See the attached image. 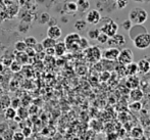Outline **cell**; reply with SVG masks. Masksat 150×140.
<instances>
[{"label":"cell","instance_id":"obj_41","mask_svg":"<svg viewBox=\"0 0 150 140\" xmlns=\"http://www.w3.org/2000/svg\"><path fill=\"white\" fill-rule=\"evenodd\" d=\"M33 48H34V50H35L36 54H37V53H42V52L44 51L43 45H42V43H39V42H38V43L36 44V45L34 46Z\"/></svg>","mask_w":150,"mask_h":140},{"label":"cell","instance_id":"obj_31","mask_svg":"<svg viewBox=\"0 0 150 140\" xmlns=\"http://www.w3.org/2000/svg\"><path fill=\"white\" fill-rule=\"evenodd\" d=\"M99 34H100V30L99 29H91L88 31L87 36H88V38L91 40H96Z\"/></svg>","mask_w":150,"mask_h":140},{"label":"cell","instance_id":"obj_18","mask_svg":"<svg viewBox=\"0 0 150 140\" xmlns=\"http://www.w3.org/2000/svg\"><path fill=\"white\" fill-rule=\"evenodd\" d=\"M126 73L129 76H136L138 72V65L136 63H131L126 65Z\"/></svg>","mask_w":150,"mask_h":140},{"label":"cell","instance_id":"obj_38","mask_svg":"<svg viewBox=\"0 0 150 140\" xmlns=\"http://www.w3.org/2000/svg\"><path fill=\"white\" fill-rule=\"evenodd\" d=\"M132 26H133V24L130 20H125L124 22L122 23V28L127 32H129V30L132 28Z\"/></svg>","mask_w":150,"mask_h":140},{"label":"cell","instance_id":"obj_53","mask_svg":"<svg viewBox=\"0 0 150 140\" xmlns=\"http://www.w3.org/2000/svg\"><path fill=\"white\" fill-rule=\"evenodd\" d=\"M61 1H67V0H61Z\"/></svg>","mask_w":150,"mask_h":140},{"label":"cell","instance_id":"obj_14","mask_svg":"<svg viewBox=\"0 0 150 140\" xmlns=\"http://www.w3.org/2000/svg\"><path fill=\"white\" fill-rule=\"evenodd\" d=\"M67 46H65L64 42L63 41H56V44L54 46V51H55V55L61 56L65 53L67 51Z\"/></svg>","mask_w":150,"mask_h":140},{"label":"cell","instance_id":"obj_32","mask_svg":"<svg viewBox=\"0 0 150 140\" xmlns=\"http://www.w3.org/2000/svg\"><path fill=\"white\" fill-rule=\"evenodd\" d=\"M10 107L14 109H18L20 107H22V99L20 97H13L10 100Z\"/></svg>","mask_w":150,"mask_h":140},{"label":"cell","instance_id":"obj_25","mask_svg":"<svg viewBox=\"0 0 150 140\" xmlns=\"http://www.w3.org/2000/svg\"><path fill=\"white\" fill-rule=\"evenodd\" d=\"M143 135H144V131L140 127H134L132 129V131H131V136L133 138H139V137L143 136Z\"/></svg>","mask_w":150,"mask_h":140},{"label":"cell","instance_id":"obj_44","mask_svg":"<svg viewBox=\"0 0 150 140\" xmlns=\"http://www.w3.org/2000/svg\"><path fill=\"white\" fill-rule=\"evenodd\" d=\"M48 27H53V26H57V20L55 18H50L49 22H48Z\"/></svg>","mask_w":150,"mask_h":140},{"label":"cell","instance_id":"obj_47","mask_svg":"<svg viewBox=\"0 0 150 140\" xmlns=\"http://www.w3.org/2000/svg\"><path fill=\"white\" fill-rule=\"evenodd\" d=\"M4 69H5V68H4L3 63H0V75H2V73L4 72Z\"/></svg>","mask_w":150,"mask_h":140},{"label":"cell","instance_id":"obj_10","mask_svg":"<svg viewBox=\"0 0 150 140\" xmlns=\"http://www.w3.org/2000/svg\"><path fill=\"white\" fill-rule=\"evenodd\" d=\"M120 54V49L115 47H109L106 48L102 52V57L107 60H117V57Z\"/></svg>","mask_w":150,"mask_h":140},{"label":"cell","instance_id":"obj_13","mask_svg":"<svg viewBox=\"0 0 150 140\" xmlns=\"http://www.w3.org/2000/svg\"><path fill=\"white\" fill-rule=\"evenodd\" d=\"M143 96H144V93H143L142 89H140L139 87L132 89L130 92V97L133 101H140L143 98Z\"/></svg>","mask_w":150,"mask_h":140},{"label":"cell","instance_id":"obj_29","mask_svg":"<svg viewBox=\"0 0 150 140\" xmlns=\"http://www.w3.org/2000/svg\"><path fill=\"white\" fill-rule=\"evenodd\" d=\"M24 42L26 43V45L28 46V47H34V46L38 43L37 39H36L34 36H28V37H26L24 39Z\"/></svg>","mask_w":150,"mask_h":140},{"label":"cell","instance_id":"obj_8","mask_svg":"<svg viewBox=\"0 0 150 140\" xmlns=\"http://www.w3.org/2000/svg\"><path fill=\"white\" fill-rule=\"evenodd\" d=\"M147 29L144 25H133L132 28L129 30V38L131 40H134L137 36L141 35V34H144V33H147Z\"/></svg>","mask_w":150,"mask_h":140},{"label":"cell","instance_id":"obj_15","mask_svg":"<svg viewBox=\"0 0 150 140\" xmlns=\"http://www.w3.org/2000/svg\"><path fill=\"white\" fill-rule=\"evenodd\" d=\"M77 6H78V11L80 12H87L90 8V2L88 0H77Z\"/></svg>","mask_w":150,"mask_h":140},{"label":"cell","instance_id":"obj_28","mask_svg":"<svg viewBox=\"0 0 150 140\" xmlns=\"http://www.w3.org/2000/svg\"><path fill=\"white\" fill-rule=\"evenodd\" d=\"M23 69V65H21V63H18V61L13 60L11 63L9 65V70L12 72V73H18V72H21Z\"/></svg>","mask_w":150,"mask_h":140},{"label":"cell","instance_id":"obj_22","mask_svg":"<svg viewBox=\"0 0 150 140\" xmlns=\"http://www.w3.org/2000/svg\"><path fill=\"white\" fill-rule=\"evenodd\" d=\"M139 83H140L139 78H137L136 76H130L128 82H127V85H128L129 88L134 89V88H138Z\"/></svg>","mask_w":150,"mask_h":140},{"label":"cell","instance_id":"obj_37","mask_svg":"<svg viewBox=\"0 0 150 140\" xmlns=\"http://www.w3.org/2000/svg\"><path fill=\"white\" fill-rule=\"evenodd\" d=\"M12 140H26V137L22 133V131H14Z\"/></svg>","mask_w":150,"mask_h":140},{"label":"cell","instance_id":"obj_43","mask_svg":"<svg viewBox=\"0 0 150 140\" xmlns=\"http://www.w3.org/2000/svg\"><path fill=\"white\" fill-rule=\"evenodd\" d=\"M127 4H128V0H120V1H117V7L120 8V9H122V8H125L127 6Z\"/></svg>","mask_w":150,"mask_h":140},{"label":"cell","instance_id":"obj_50","mask_svg":"<svg viewBox=\"0 0 150 140\" xmlns=\"http://www.w3.org/2000/svg\"><path fill=\"white\" fill-rule=\"evenodd\" d=\"M135 1H137V2H143L144 0H135Z\"/></svg>","mask_w":150,"mask_h":140},{"label":"cell","instance_id":"obj_11","mask_svg":"<svg viewBox=\"0 0 150 140\" xmlns=\"http://www.w3.org/2000/svg\"><path fill=\"white\" fill-rule=\"evenodd\" d=\"M62 35V31L61 28L58 26H53V27H48L47 29V37L54 39L57 41V39H59Z\"/></svg>","mask_w":150,"mask_h":140},{"label":"cell","instance_id":"obj_2","mask_svg":"<svg viewBox=\"0 0 150 140\" xmlns=\"http://www.w3.org/2000/svg\"><path fill=\"white\" fill-rule=\"evenodd\" d=\"M102 22V25L100 27V32L101 33H104L105 35H107L109 38L115 36V34H117V31H119V25L115 22L113 20L109 18H101V21Z\"/></svg>","mask_w":150,"mask_h":140},{"label":"cell","instance_id":"obj_1","mask_svg":"<svg viewBox=\"0 0 150 140\" xmlns=\"http://www.w3.org/2000/svg\"><path fill=\"white\" fill-rule=\"evenodd\" d=\"M129 20L133 25H143L148 20V12L141 7H134L129 12Z\"/></svg>","mask_w":150,"mask_h":140},{"label":"cell","instance_id":"obj_12","mask_svg":"<svg viewBox=\"0 0 150 140\" xmlns=\"http://www.w3.org/2000/svg\"><path fill=\"white\" fill-rule=\"evenodd\" d=\"M138 65V72L141 74H147L150 72V59L149 58H143L137 63Z\"/></svg>","mask_w":150,"mask_h":140},{"label":"cell","instance_id":"obj_42","mask_svg":"<svg viewBox=\"0 0 150 140\" xmlns=\"http://www.w3.org/2000/svg\"><path fill=\"white\" fill-rule=\"evenodd\" d=\"M25 53L27 54L29 57H34L36 55V52H35V50H34V48L33 47H27V49H26V51H25Z\"/></svg>","mask_w":150,"mask_h":140},{"label":"cell","instance_id":"obj_30","mask_svg":"<svg viewBox=\"0 0 150 140\" xmlns=\"http://www.w3.org/2000/svg\"><path fill=\"white\" fill-rule=\"evenodd\" d=\"M30 29V24L28 22H21L20 25L18 26V30L20 33L24 34V33H27Z\"/></svg>","mask_w":150,"mask_h":140},{"label":"cell","instance_id":"obj_7","mask_svg":"<svg viewBox=\"0 0 150 140\" xmlns=\"http://www.w3.org/2000/svg\"><path fill=\"white\" fill-rule=\"evenodd\" d=\"M86 22L90 25H98L101 21V14L98 10L91 9L86 14Z\"/></svg>","mask_w":150,"mask_h":140},{"label":"cell","instance_id":"obj_36","mask_svg":"<svg viewBox=\"0 0 150 140\" xmlns=\"http://www.w3.org/2000/svg\"><path fill=\"white\" fill-rule=\"evenodd\" d=\"M13 133L14 131L12 130L11 128L9 127V129L8 130H6L5 132L2 134V137H3L4 140H12V136H13Z\"/></svg>","mask_w":150,"mask_h":140},{"label":"cell","instance_id":"obj_19","mask_svg":"<svg viewBox=\"0 0 150 140\" xmlns=\"http://www.w3.org/2000/svg\"><path fill=\"white\" fill-rule=\"evenodd\" d=\"M16 117V109H12L11 107H7V109L4 111V118L8 121H13Z\"/></svg>","mask_w":150,"mask_h":140},{"label":"cell","instance_id":"obj_21","mask_svg":"<svg viewBox=\"0 0 150 140\" xmlns=\"http://www.w3.org/2000/svg\"><path fill=\"white\" fill-rule=\"evenodd\" d=\"M29 58H30V57L27 55V54L25 53V52H18V54H16V55L14 56V60L18 61V63H21L22 65L28 63Z\"/></svg>","mask_w":150,"mask_h":140},{"label":"cell","instance_id":"obj_55","mask_svg":"<svg viewBox=\"0 0 150 140\" xmlns=\"http://www.w3.org/2000/svg\"><path fill=\"white\" fill-rule=\"evenodd\" d=\"M88 1H89V0H88Z\"/></svg>","mask_w":150,"mask_h":140},{"label":"cell","instance_id":"obj_9","mask_svg":"<svg viewBox=\"0 0 150 140\" xmlns=\"http://www.w3.org/2000/svg\"><path fill=\"white\" fill-rule=\"evenodd\" d=\"M81 36L79 35V33H69V35H67V37L64 38V44L67 46V48L71 49V47H78V42H79Z\"/></svg>","mask_w":150,"mask_h":140},{"label":"cell","instance_id":"obj_5","mask_svg":"<svg viewBox=\"0 0 150 140\" xmlns=\"http://www.w3.org/2000/svg\"><path fill=\"white\" fill-rule=\"evenodd\" d=\"M86 55L89 61L96 63L102 57V52H101L100 48L98 46H89L86 49Z\"/></svg>","mask_w":150,"mask_h":140},{"label":"cell","instance_id":"obj_20","mask_svg":"<svg viewBox=\"0 0 150 140\" xmlns=\"http://www.w3.org/2000/svg\"><path fill=\"white\" fill-rule=\"evenodd\" d=\"M29 114H29L28 109L25 107L24 105H22V107H20L16 109V116H18L21 120H26V119H28Z\"/></svg>","mask_w":150,"mask_h":140},{"label":"cell","instance_id":"obj_35","mask_svg":"<svg viewBox=\"0 0 150 140\" xmlns=\"http://www.w3.org/2000/svg\"><path fill=\"white\" fill-rule=\"evenodd\" d=\"M108 39H109V37L107 35H105L104 33H101L100 32V34L98 35V37H97V41L99 42L100 44H106L107 43V41H108Z\"/></svg>","mask_w":150,"mask_h":140},{"label":"cell","instance_id":"obj_34","mask_svg":"<svg viewBox=\"0 0 150 140\" xmlns=\"http://www.w3.org/2000/svg\"><path fill=\"white\" fill-rule=\"evenodd\" d=\"M129 109L133 112H139L142 109V103L140 101H134V102L129 105Z\"/></svg>","mask_w":150,"mask_h":140},{"label":"cell","instance_id":"obj_17","mask_svg":"<svg viewBox=\"0 0 150 140\" xmlns=\"http://www.w3.org/2000/svg\"><path fill=\"white\" fill-rule=\"evenodd\" d=\"M63 10H64L67 14H75L78 11V6L77 3L74 1H69L63 5Z\"/></svg>","mask_w":150,"mask_h":140},{"label":"cell","instance_id":"obj_54","mask_svg":"<svg viewBox=\"0 0 150 140\" xmlns=\"http://www.w3.org/2000/svg\"><path fill=\"white\" fill-rule=\"evenodd\" d=\"M117 1H120V0H117Z\"/></svg>","mask_w":150,"mask_h":140},{"label":"cell","instance_id":"obj_48","mask_svg":"<svg viewBox=\"0 0 150 140\" xmlns=\"http://www.w3.org/2000/svg\"><path fill=\"white\" fill-rule=\"evenodd\" d=\"M134 140H147V138L144 136V135H143V136L139 137V138H134Z\"/></svg>","mask_w":150,"mask_h":140},{"label":"cell","instance_id":"obj_16","mask_svg":"<svg viewBox=\"0 0 150 140\" xmlns=\"http://www.w3.org/2000/svg\"><path fill=\"white\" fill-rule=\"evenodd\" d=\"M10 100H11V98H10L9 95L2 94L1 96H0V109H4V111H5L7 107H9Z\"/></svg>","mask_w":150,"mask_h":140},{"label":"cell","instance_id":"obj_39","mask_svg":"<svg viewBox=\"0 0 150 140\" xmlns=\"http://www.w3.org/2000/svg\"><path fill=\"white\" fill-rule=\"evenodd\" d=\"M32 128H30V127H28V126H25L24 128H23V130H22V133L24 134V136L26 137V138H29V137L32 135Z\"/></svg>","mask_w":150,"mask_h":140},{"label":"cell","instance_id":"obj_26","mask_svg":"<svg viewBox=\"0 0 150 140\" xmlns=\"http://www.w3.org/2000/svg\"><path fill=\"white\" fill-rule=\"evenodd\" d=\"M74 27H75V29L79 32L84 31V30L87 28V22H86L85 20H78L77 22L75 23Z\"/></svg>","mask_w":150,"mask_h":140},{"label":"cell","instance_id":"obj_46","mask_svg":"<svg viewBox=\"0 0 150 140\" xmlns=\"http://www.w3.org/2000/svg\"><path fill=\"white\" fill-rule=\"evenodd\" d=\"M38 109H39V107H37L36 104H32L30 107L28 109V111H29V114H33V112H37Z\"/></svg>","mask_w":150,"mask_h":140},{"label":"cell","instance_id":"obj_27","mask_svg":"<svg viewBox=\"0 0 150 140\" xmlns=\"http://www.w3.org/2000/svg\"><path fill=\"white\" fill-rule=\"evenodd\" d=\"M50 18H51V16H50L48 12H42V14L39 16V18H38V22H39L40 24H42V25L48 24Z\"/></svg>","mask_w":150,"mask_h":140},{"label":"cell","instance_id":"obj_4","mask_svg":"<svg viewBox=\"0 0 150 140\" xmlns=\"http://www.w3.org/2000/svg\"><path fill=\"white\" fill-rule=\"evenodd\" d=\"M134 59V53L130 48H124V49L120 50V54L117 57V61L122 65H127L129 63H133Z\"/></svg>","mask_w":150,"mask_h":140},{"label":"cell","instance_id":"obj_6","mask_svg":"<svg viewBox=\"0 0 150 140\" xmlns=\"http://www.w3.org/2000/svg\"><path fill=\"white\" fill-rule=\"evenodd\" d=\"M127 43V39L122 34H115V36L110 37L108 39L106 44H108L109 47H115V48H119V47H122L125 46Z\"/></svg>","mask_w":150,"mask_h":140},{"label":"cell","instance_id":"obj_24","mask_svg":"<svg viewBox=\"0 0 150 140\" xmlns=\"http://www.w3.org/2000/svg\"><path fill=\"white\" fill-rule=\"evenodd\" d=\"M28 46L26 45V43L24 42V40H18L14 43V49L18 52H25Z\"/></svg>","mask_w":150,"mask_h":140},{"label":"cell","instance_id":"obj_3","mask_svg":"<svg viewBox=\"0 0 150 140\" xmlns=\"http://www.w3.org/2000/svg\"><path fill=\"white\" fill-rule=\"evenodd\" d=\"M133 44L137 49L144 50L150 46V34L147 33L141 34V35L137 36L134 40H133Z\"/></svg>","mask_w":150,"mask_h":140},{"label":"cell","instance_id":"obj_51","mask_svg":"<svg viewBox=\"0 0 150 140\" xmlns=\"http://www.w3.org/2000/svg\"><path fill=\"white\" fill-rule=\"evenodd\" d=\"M0 140H4L3 137H2V135H0Z\"/></svg>","mask_w":150,"mask_h":140},{"label":"cell","instance_id":"obj_40","mask_svg":"<svg viewBox=\"0 0 150 140\" xmlns=\"http://www.w3.org/2000/svg\"><path fill=\"white\" fill-rule=\"evenodd\" d=\"M9 129V125L6 122H0V135H2L6 130Z\"/></svg>","mask_w":150,"mask_h":140},{"label":"cell","instance_id":"obj_52","mask_svg":"<svg viewBox=\"0 0 150 140\" xmlns=\"http://www.w3.org/2000/svg\"><path fill=\"white\" fill-rule=\"evenodd\" d=\"M73 140H81V139H80V138H77V137H76V138H74Z\"/></svg>","mask_w":150,"mask_h":140},{"label":"cell","instance_id":"obj_49","mask_svg":"<svg viewBox=\"0 0 150 140\" xmlns=\"http://www.w3.org/2000/svg\"><path fill=\"white\" fill-rule=\"evenodd\" d=\"M2 94H3V89H2V87L0 86V96H1Z\"/></svg>","mask_w":150,"mask_h":140},{"label":"cell","instance_id":"obj_45","mask_svg":"<svg viewBox=\"0 0 150 140\" xmlns=\"http://www.w3.org/2000/svg\"><path fill=\"white\" fill-rule=\"evenodd\" d=\"M45 53L47 54V55H50V56L55 55V51H54V47H53V48H48V49H45Z\"/></svg>","mask_w":150,"mask_h":140},{"label":"cell","instance_id":"obj_23","mask_svg":"<svg viewBox=\"0 0 150 140\" xmlns=\"http://www.w3.org/2000/svg\"><path fill=\"white\" fill-rule=\"evenodd\" d=\"M41 43L44 47V50H45V49H48V48H53L56 44V40L51 39V38H49V37H46Z\"/></svg>","mask_w":150,"mask_h":140},{"label":"cell","instance_id":"obj_33","mask_svg":"<svg viewBox=\"0 0 150 140\" xmlns=\"http://www.w3.org/2000/svg\"><path fill=\"white\" fill-rule=\"evenodd\" d=\"M78 47H80L81 49H87L89 47V41H88L87 38L81 37L78 42Z\"/></svg>","mask_w":150,"mask_h":140}]
</instances>
